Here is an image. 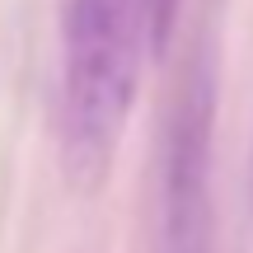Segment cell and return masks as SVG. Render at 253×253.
Here are the masks:
<instances>
[{"label":"cell","instance_id":"obj_1","mask_svg":"<svg viewBox=\"0 0 253 253\" xmlns=\"http://www.w3.org/2000/svg\"><path fill=\"white\" fill-rule=\"evenodd\" d=\"M173 19L164 0H66L61 19V173L94 192L141 94L145 52H164Z\"/></svg>","mask_w":253,"mask_h":253},{"label":"cell","instance_id":"obj_2","mask_svg":"<svg viewBox=\"0 0 253 253\" xmlns=\"http://www.w3.org/2000/svg\"><path fill=\"white\" fill-rule=\"evenodd\" d=\"M211 145H216V52L202 33L169 94L155 160V249L216 253L211 211Z\"/></svg>","mask_w":253,"mask_h":253},{"label":"cell","instance_id":"obj_3","mask_svg":"<svg viewBox=\"0 0 253 253\" xmlns=\"http://www.w3.org/2000/svg\"><path fill=\"white\" fill-rule=\"evenodd\" d=\"M164 9H169V19H178V0H164Z\"/></svg>","mask_w":253,"mask_h":253},{"label":"cell","instance_id":"obj_4","mask_svg":"<svg viewBox=\"0 0 253 253\" xmlns=\"http://www.w3.org/2000/svg\"><path fill=\"white\" fill-rule=\"evenodd\" d=\"M249 211H253V164H249Z\"/></svg>","mask_w":253,"mask_h":253}]
</instances>
